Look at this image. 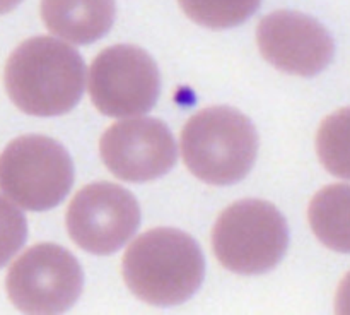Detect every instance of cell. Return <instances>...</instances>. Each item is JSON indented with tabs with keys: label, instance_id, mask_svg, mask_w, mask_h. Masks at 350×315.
I'll return each instance as SVG.
<instances>
[{
	"label": "cell",
	"instance_id": "cell-5",
	"mask_svg": "<svg viewBox=\"0 0 350 315\" xmlns=\"http://www.w3.org/2000/svg\"><path fill=\"white\" fill-rule=\"evenodd\" d=\"M74 184L67 149L46 136H21L0 154V190L27 211H48L65 199Z\"/></svg>",
	"mask_w": 350,
	"mask_h": 315
},
{
	"label": "cell",
	"instance_id": "cell-10",
	"mask_svg": "<svg viewBox=\"0 0 350 315\" xmlns=\"http://www.w3.org/2000/svg\"><path fill=\"white\" fill-rule=\"evenodd\" d=\"M260 53L279 71L311 77L334 58V40L318 23L296 10H275L263 17L256 29Z\"/></svg>",
	"mask_w": 350,
	"mask_h": 315
},
{
	"label": "cell",
	"instance_id": "cell-7",
	"mask_svg": "<svg viewBox=\"0 0 350 315\" xmlns=\"http://www.w3.org/2000/svg\"><path fill=\"white\" fill-rule=\"evenodd\" d=\"M91 101L103 115L139 116L159 96V71L146 50L133 45L105 48L89 67Z\"/></svg>",
	"mask_w": 350,
	"mask_h": 315
},
{
	"label": "cell",
	"instance_id": "cell-1",
	"mask_svg": "<svg viewBox=\"0 0 350 315\" xmlns=\"http://www.w3.org/2000/svg\"><path fill=\"white\" fill-rule=\"evenodd\" d=\"M84 60L75 48L51 36L23 41L7 58L3 84L10 101L27 115L70 112L84 89Z\"/></svg>",
	"mask_w": 350,
	"mask_h": 315
},
{
	"label": "cell",
	"instance_id": "cell-6",
	"mask_svg": "<svg viewBox=\"0 0 350 315\" xmlns=\"http://www.w3.org/2000/svg\"><path fill=\"white\" fill-rule=\"evenodd\" d=\"M77 259L57 243H36L21 253L5 279L7 297L26 314H60L82 291Z\"/></svg>",
	"mask_w": 350,
	"mask_h": 315
},
{
	"label": "cell",
	"instance_id": "cell-4",
	"mask_svg": "<svg viewBox=\"0 0 350 315\" xmlns=\"http://www.w3.org/2000/svg\"><path fill=\"white\" fill-rule=\"evenodd\" d=\"M289 243L282 212L260 199H243L221 212L212 228V249L222 267L236 274L273 269Z\"/></svg>",
	"mask_w": 350,
	"mask_h": 315
},
{
	"label": "cell",
	"instance_id": "cell-3",
	"mask_svg": "<svg viewBox=\"0 0 350 315\" xmlns=\"http://www.w3.org/2000/svg\"><path fill=\"white\" fill-rule=\"evenodd\" d=\"M258 153L248 116L231 106H211L190 116L181 130V156L193 177L211 185L243 180Z\"/></svg>",
	"mask_w": 350,
	"mask_h": 315
},
{
	"label": "cell",
	"instance_id": "cell-12",
	"mask_svg": "<svg viewBox=\"0 0 350 315\" xmlns=\"http://www.w3.org/2000/svg\"><path fill=\"white\" fill-rule=\"evenodd\" d=\"M310 226L327 249L350 253V185L334 184L321 188L308 209Z\"/></svg>",
	"mask_w": 350,
	"mask_h": 315
},
{
	"label": "cell",
	"instance_id": "cell-13",
	"mask_svg": "<svg viewBox=\"0 0 350 315\" xmlns=\"http://www.w3.org/2000/svg\"><path fill=\"white\" fill-rule=\"evenodd\" d=\"M317 153L328 173L350 180V106L337 110L321 122Z\"/></svg>",
	"mask_w": 350,
	"mask_h": 315
},
{
	"label": "cell",
	"instance_id": "cell-11",
	"mask_svg": "<svg viewBox=\"0 0 350 315\" xmlns=\"http://www.w3.org/2000/svg\"><path fill=\"white\" fill-rule=\"evenodd\" d=\"M40 14L50 33L75 45L105 36L115 23V0H41Z\"/></svg>",
	"mask_w": 350,
	"mask_h": 315
},
{
	"label": "cell",
	"instance_id": "cell-17",
	"mask_svg": "<svg viewBox=\"0 0 350 315\" xmlns=\"http://www.w3.org/2000/svg\"><path fill=\"white\" fill-rule=\"evenodd\" d=\"M21 2H23V0H0V16L14 10Z\"/></svg>",
	"mask_w": 350,
	"mask_h": 315
},
{
	"label": "cell",
	"instance_id": "cell-2",
	"mask_svg": "<svg viewBox=\"0 0 350 315\" xmlns=\"http://www.w3.org/2000/svg\"><path fill=\"white\" fill-rule=\"evenodd\" d=\"M205 262L198 243L176 228H154L137 236L122 260L123 281L139 300L178 305L204 281Z\"/></svg>",
	"mask_w": 350,
	"mask_h": 315
},
{
	"label": "cell",
	"instance_id": "cell-16",
	"mask_svg": "<svg viewBox=\"0 0 350 315\" xmlns=\"http://www.w3.org/2000/svg\"><path fill=\"white\" fill-rule=\"evenodd\" d=\"M335 310L337 314L350 315V270L338 284L337 294H335Z\"/></svg>",
	"mask_w": 350,
	"mask_h": 315
},
{
	"label": "cell",
	"instance_id": "cell-14",
	"mask_svg": "<svg viewBox=\"0 0 350 315\" xmlns=\"http://www.w3.org/2000/svg\"><path fill=\"white\" fill-rule=\"evenodd\" d=\"M193 23L211 29L239 26L256 12L262 0H178Z\"/></svg>",
	"mask_w": 350,
	"mask_h": 315
},
{
	"label": "cell",
	"instance_id": "cell-15",
	"mask_svg": "<svg viewBox=\"0 0 350 315\" xmlns=\"http://www.w3.org/2000/svg\"><path fill=\"white\" fill-rule=\"evenodd\" d=\"M9 197L0 195V267L19 252L26 242V218Z\"/></svg>",
	"mask_w": 350,
	"mask_h": 315
},
{
	"label": "cell",
	"instance_id": "cell-9",
	"mask_svg": "<svg viewBox=\"0 0 350 315\" xmlns=\"http://www.w3.org/2000/svg\"><path fill=\"white\" fill-rule=\"evenodd\" d=\"M105 166L116 178L144 184L166 175L176 163V142L166 123L129 116L113 123L99 140Z\"/></svg>",
	"mask_w": 350,
	"mask_h": 315
},
{
	"label": "cell",
	"instance_id": "cell-8",
	"mask_svg": "<svg viewBox=\"0 0 350 315\" xmlns=\"http://www.w3.org/2000/svg\"><path fill=\"white\" fill-rule=\"evenodd\" d=\"M72 242L94 255H109L132 238L140 225V207L132 192L111 181L82 187L65 214Z\"/></svg>",
	"mask_w": 350,
	"mask_h": 315
}]
</instances>
